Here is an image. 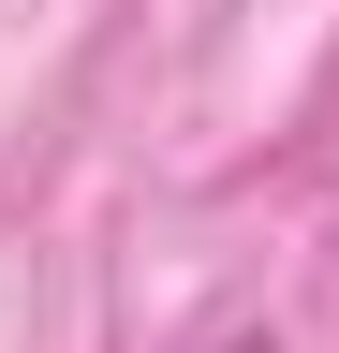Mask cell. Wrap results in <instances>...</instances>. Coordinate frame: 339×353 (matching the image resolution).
Returning <instances> with one entry per match:
<instances>
[{
    "instance_id": "obj_1",
    "label": "cell",
    "mask_w": 339,
    "mask_h": 353,
    "mask_svg": "<svg viewBox=\"0 0 339 353\" xmlns=\"http://www.w3.org/2000/svg\"><path fill=\"white\" fill-rule=\"evenodd\" d=\"M222 353H280V339H222Z\"/></svg>"
}]
</instances>
